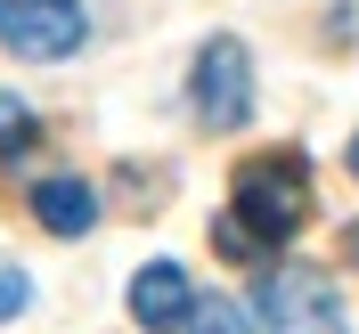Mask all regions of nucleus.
I'll list each match as a JSON object with an SVG mask.
<instances>
[{
	"label": "nucleus",
	"mask_w": 359,
	"mask_h": 334,
	"mask_svg": "<svg viewBox=\"0 0 359 334\" xmlns=\"http://www.w3.org/2000/svg\"><path fill=\"white\" fill-rule=\"evenodd\" d=\"M188 334H253V326H245V310H237V302H221V293H212V302H196Z\"/></svg>",
	"instance_id": "nucleus-8"
},
{
	"label": "nucleus",
	"mask_w": 359,
	"mask_h": 334,
	"mask_svg": "<svg viewBox=\"0 0 359 334\" xmlns=\"http://www.w3.org/2000/svg\"><path fill=\"white\" fill-rule=\"evenodd\" d=\"M25 302H33V286H25V269H8V261H0V318H17Z\"/></svg>",
	"instance_id": "nucleus-9"
},
{
	"label": "nucleus",
	"mask_w": 359,
	"mask_h": 334,
	"mask_svg": "<svg viewBox=\"0 0 359 334\" xmlns=\"http://www.w3.org/2000/svg\"><path fill=\"white\" fill-rule=\"evenodd\" d=\"M0 49L25 66H57L90 49V8L82 0H0Z\"/></svg>",
	"instance_id": "nucleus-4"
},
{
	"label": "nucleus",
	"mask_w": 359,
	"mask_h": 334,
	"mask_svg": "<svg viewBox=\"0 0 359 334\" xmlns=\"http://www.w3.org/2000/svg\"><path fill=\"white\" fill-rule=\"evenodd\" d=\"M229 221L245 228L262 253L302 237V221H311V172H302V155H245L237 179H229Z\"/></svg>",
	"instance_id": "nucleus-1"
},
{
	"label": "nucleus",
	"mask_w": 359,
	"mask_h": 334,
	"mask_svg": "<svg viewBox=\"0 0 359 334\" xmlns=\"http://www.w3.org/2000/svg\"><path fill=\"white\" fill-rule=\"evenodd\" d=\"M33 221L49 228V237H90L98 228V188L90 179H74V172H57V179H33Z\"/></svg>",
	"instance_id": "nucleus-6"
},
{
	"label": "nucleus",
	"mask_w": 359,
	"mask_h": 334,
	"mask_svg": "<svg viewBox=\"0 0 359 334\" xmlns=\"http://www.w3.org/2000/svg\"><path fill=\"white\" fill-rule=\"evenodd\" d=\"M343 163H351V179H359V139H351V155H343Z\"/></svg>",
	"instance_id": "nucleus-11"
},
{
	"label": "nucleus",
	"mask_w": 359,
	"mask_h": 334,
	"mask_svg": "<svg viewBox=\"0 0 359 334\" xmlns=\"http://www.w3.org/2000/svg\"><path fill=\"white\" fill-rule=\"evenodd\" d=\"M253 310H262V334H351V310H343V286L311 261L262 269L253 286Z\"/></svg>",
	"instance_id": "nucleus-2"
},
{
	"label": "nucleus",
	"mask_w": 359,
	"mask_h": 334,
	"mask_svg": "<svg viewBox=\"0 0 359 334\" xmlns=\"http://www.w3.org/2000/svg\"><path fill=\"white\" fill-rule=\"evenodd\" d=\"M131 318L147 334H188V318H196V286H188V269L180 261H147L131 277Z\"/></svg>",
	"instance_id": "nucleus-5"
},
{
	"label": "nucleus",
	"mask_w": 359,
	"mask_h": 334,
	"mask_svg": "<svg viewBox=\"0 0 359 334\" xmlns=\"http://www.w3.org/2000/svg\"><path fill=\"white\" fill-rule=\"evenodd\" d=\"M343 261H351V269H359V221H351V228H343Z\"/></svg>",
	"instance_id": "nucleus-10"
},
{
	"label": "nucleus",
	"mask_w": 359,
	"mask_h": 334,
	"mask_svg": "<svg viewBox=\"0 0 359 334\" xmlns=\"http://www.w3.org/2000/svg\"><path fill=\"white\" fill-rule=\"evenodd\" d=\"M188 114L204 131H245L253 123V57L237 33H212L188 66Z\"/></svg>",
	"instance_id": "nucleus-3"
},
{
	"label": "nucleus",
	"mask_w": 359,
	"mask_h": 334,
	"mask_svg": "<svg viewBox=\"0 0 359 334\" xmlns=\"http://www.w3.org/2000/svg\"><path fill=\"white\" fill-rule=\"evenodd\" d=\"M33 139H41V114L25 106L17 90H0V163H17L25 147H33Z\"/></svg>",
	"instance_id": "nucleus-7"
}]
</instances>
